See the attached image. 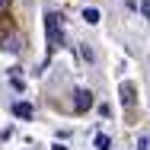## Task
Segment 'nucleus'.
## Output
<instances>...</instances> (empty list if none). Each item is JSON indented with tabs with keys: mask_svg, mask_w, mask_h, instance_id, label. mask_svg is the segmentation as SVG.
Returning <instances> with one entry per match:
<instances>
[{
	"mask_svg": "<svg viewBox=\"0 0 150 150\" xmlns=\"http://www.w3.org/2000/svg\"><path fill=\"white\" fill-rule=\"evenodd\" d=\"M45 38H48V48H64V19L61 13H45Z\"/></svg>",
	"mask_w": 150,
	"mask_h": 150,
	"instance_id": "1",
	"label": "nucleus"
},
{
	"mask_svg": "<svg viewBox=\"0 0 150 150\" xmlns=\"http://www.w3.org/2000/svg\"><path fill=\"white\" fill-rule=\"evenodd\" d=\"M74 96H77V99H74V109H77V112H86V109L93 105V96H90V90H77Z\"/></svg>",
	"mask_w": 150,
	"mask_h": 150,
	"instance_id": "2",
	"label": "nucleus"
},
{
	"mask_svg": "<svg viewBox=\"0 0 150 150\" xmlns=\"http://www.w3.org/2000/svg\"><path fill=\"white\" fill-rule=\"evenodd\" d=\"M13 115L23 118V121H29L32 118V105H29V102H13Z\"/></svg>",
	"mask_w": 150,
	"mask_h": 150,
	"instance_id": "3",
	"label": "nucleus"
},
{
	"mask_svg": "<svg viewBox=\"0 0 150 150\" xmlns=\"http://www.w3.org/2000/svg\"><path fill=\"white\" fill-rule=\"evenodd\" d=\"M93 147L96 150H112V137H109V134H96V137H93Z\"/></svg>",
	"mask_w": 150,
	"mask_h": 150,
	"instance_id": "4",
	"label": "nucleus"
},
{
	"mask_svg": "<svg viewBox=\"0 0 150 150\" xmlns=\"http://www.w3.org/2000/svg\"><path fill=\"white\" fill-rule=\"evenodd\" d=\"M121 102H125V105H134V86H131V83H121Z\"/></svg>",
	"mask_w": 150,
	"mask_h": 150,
	"instance_id": "5",
	"label": "nucleus"
},
{
	"mask_svg": "<svg viewBox=\"0 0 150 150\" xmlns=\"http://www.w3.org/2000/svg\"><path fill=\"white\" fill-rule=\"evenodd\" d=\"M83 19H86L90 26H96V23L102 19V13H99V10H93V6H86V10H83Z\"/></svg>",
	"mask_w": 150,
	"mask_h": 150,
	"instance_id": "6",
	"label": "nucleus"
},
{
	"mask_svg": "<svg viewBox=\"0 0 150 150\" xmlns=\"http://www.w3.org/2000/svg\"><path fill=\"white\" fill-rule=\"evenodd\" d=\"M10 83H13V90H16V93H23V86H26L19 74H10Z\"/></svg>",
	"mask_w": 150,
	"mask_h": 150,
	"instance_id": "7",
	"label": "nucleus"
},
{
	"mask_svg": "<svg viewBox=\"0 0 150 150\" xmlns=\"http://www.w3.org/2000/svg\"><path fill=\"white\" fill-rule=\"evenodd\" d=\"M137 150H150V137H141L137 141Z\"/></svg>",
	"mask_w": 150,
	"mask_h": 150,
	"instance_id": "8",
	"label": "nucleus"
},
{
	"mask_svg": "<svg viewBox=\"0 0 150 150\" xmlns=\"http://www.w3.org/2000/svg\"><path fill=\"white\" fill-rule=\"evenodd\" d=\"M141 13H144V16L150 19V0H144V3H141Z\"/></svg>",
	"mask_w": 150,
	"mask_h": 150,
	"instance_id": "9",
	"label": "nucleus"
},
{
	"mask_svg": "<svg viewBox=\"0 0 150 150\" xmlns=\"http://www.w3.org/2000/svg\"><path fill=\"white\" fill-rule=\"evenodd\" d=\"M54 150H67V147H64V144H54Z\"/></svg>",
	"mask_w": 150,
	"mask_h": 150,
	"instance_id": "10",
	"label": "nucleus"
},
{
	"mask_svg": "<svg viewBox=\"0 0 150 150\" xmlns=\"http://www.w3.org/2000/svg\"><path fill=\"white\" fill-rule=\"evenodd\" d=\"M3 3H6V0H0V6H3Z\"/></svg>",
	"mask_w": 150,
	"mask_h": 150,
	"instance_id": "11",
	"label": "nucleus"
}]
</instances>
